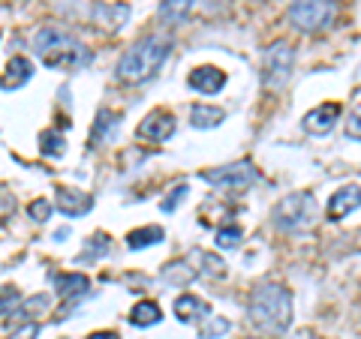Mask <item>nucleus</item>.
I'll return each mask as SVG.
<instances>
[{"label":"nucleus","mask_w":361,"mask_h":339,"mask_svg":"<svg viewBox=\"0 0 361 339\" xmlns=\"http://www.w3.org/2000/svg\"><path fill=\"white\" fill-rule=\"evenodd\" d=\"M169 39L163 37H142L139 42H133L123 58L118 60V78L123 84H145L163 70V63L169 58Z\"/></svg>","instance_id":"obj_1"},{"label":"nucleus","mask_w":361,"mask_h":339,"mask_svg":"<svg viewBox=\"0 0 361 339\" xmlns=\"http://www.w3.org/2000/svg\"><path fill=\"white\" fill-rule=\"evenodd\" d=\"M33 49H37L39 60L45 66L61 70V72H75L90 63V51L85 45L58 27H42L37 37H33Z\"/></svg>","instance_id":"obj_2"},{"label":"nucleus","mask_w":361,"mask_h":339,"mask_svg":"<svg viewBox=\"0 0 361 339\" xmlns=\"http://www.w3.org/2000/svg\"><path fill=\"white\" fill-rule=\"evenodd\" d=\"M250 321L262 331L283 333L292 321V295L283 286H274V282L259 286L250 298Z\"/></svg>","instance_id":"obj_3"},{"label":"nucleus","mask_w":361,"mask_h":339,"mask_svg":"<svg viewBox=\"0 0 361 339\" xmlns=\"http://www.w3.org/2000/svg\"><path fill=\"white\" fill-rule=\"evenodd\" d=\"M271 222H274L277 231L295 234V231H307L316 222V198L310 192H292L277 201L274 213H271Z\"/></svg>","instance_id":"obj_4"},{"label":"nucleus","mask_w":361,"mask_h":339,"mask_svg":"<svg viewBox=\"0 0 361 339\" xmlns=\"http://www.w3.org/2000/svg\"><path fill=\"white\" fill-rule=\"evenodd\" d=\"M337 18L334 0H292L289 4V25L301 33H319L331 27Z\"/></svg>","instance_id":"obj_5"},{"label":"nucleus","mask_w":361,"mask_h":339,"mask_svg":"<svg viewBox=\"0 0 361 339\" xmlns=\"http://www.w3.org/2000/svg\"><path fill=\"white\" fill-rule=\"evenodd\" d=\"M292 66H295V49H292L289 42L268 45V51L262 58V84L268 90H280L289 82Z\"/></svg>","instance_id":"obj_6"},{"label":"nucleus","mask_w":361,"mask_h":339,"mask_svg":"<svg viewBox=\"0 0 361 339\" xmlns=\"http://www.w3.org/2000/svg\"><path fill=\"white\" fill-rule=\"evenodd\" d=\"M202 180L217 189H247L256 180V168L253 162H232V165H220V168H208L202 172Z\"/></svg>","instance_id":"obj_7"},{"label":"nucleus","mask_w":361,"mask_h":339,"mask_svg":"<svg viewBox=\"0 0 361 339\" xmlns=\"http://www.w3.org/2000/svg\"><path fill=\"white\" fill-rule=\"evenodd\" d=\"M54 207H58L63 217H85V213L94 207V196H87L85 189H75V186H58V192H54Z\"/></svg>","instance_id":"obj_8"},{"label":"nucleus","mask_w":361,"mask_h":339,"mask_svg":"<svg viewBox=\"0 0 361 339\" xmlns=\"http://www.w3.org/2000/svg\"><path fill=\"white\" fill-rule=\"evenodd\" d=\"M358 207H361V186L358 184H349V186H341L329 198V207H325V213H329L331 222H341L343 217L355 213Z\"/></svg>","instance_id":"obj_9"},{"label":"nucleus","mask_w":361,"mask_h":339,"mask_svg":"<svg viewBox=\"0 0 361 339\" xmlns=\"http://www.w3.org/2000/svg\"><path fill=\"white\" fill-rule=\"evenodd\" d=\"M175 135V117L169 115L166 108H157L151 111L148 117L139 123V139H148V141H166Z\"/></svg>","instance_id":"obj_10"},{"label":"nucleus","mask_w":361,"mask_h":339,"mask_svg":"<svg viewBox=\"0 0 361 339\" xmlns=\"http://www.w3.org/2000/svg\"><path fill=\"white\" fill-rule=\"evenodd\" d=\"M341 120V105L337 103H329V105H316L310 108L307 115H304V129H307L310 135H325L334 129V123Z\"/></svg>","instance_id":"obj_11"},{"label":"nucleus","mask_w":361,"mask_h":339,"mask_svg":"<svg viewBox=\"0 0 361 339\" xmlns=\"http://www.w3.org/2000/svg\"><path fill=\"white\" fill-rule=\"evenodd\" d=\"M223 84H226V72L217 70V66H196V70L190 72V87L199 90V94H205V96L220 94Z\"/></svg>","instance_id":"obj_12"},{"label":"nucleus","mask_w":361,"mask_h":339,"mask_svg":"<svg viewBox=\"0 0 361 339\" xmlns=\"http://www.w3.org/2000/svg\"><path fill=\"white\" fill-rule=\"evenodd\" d=\"M33 75V63L27 58H13L6 63L4 70V78H0V87L4 90H18L21 84H27Z\"/></svg>","instance_id":"obj_13"},{"label":"nucleus","mask_w":361,"mask_h":339,"mask_svg":"<svg viewBox=\"0 0 361 339\" xmlns=\"http://www.w3.org/2000/svg\"><path fill=\"white\" fill-rule=\"evenodd\" d=\"M175 315H178V321L190 324V321H196V319H208L211 307L202 298H196V295H180L175 300Z\"/></svg>","instance_id":"obj_14"},{"label":"nucleus","mask_w":361,"mask_h":339,"mask_svg":"<svg viewBox=\"0 0 361 339\" xmlns=\"http://www.w3.org/2000/svg\"><path fill=\"white\" fill-rule=\"evenodd\" d=\"M223 120H226V111L220 105L199 103V105H193V111H190V123H193L196 129H214V127H220Z\"/></svg>","instance_id":"obj_15"},{"label":"nucleus","mask_w":361,"mask_h":339,"mask_svg":"<svg viewBox=\"0 0 361 339\" xmlns=\"http://www.w3.org/2000/svg\"><path fill=\"white\" fill-rule=\"evenodd\" d=\"M87 286H90V279L85 274H61V276H54V288H58V295L63 300L82 298L87 291Z\"/></svg>","instance_id":"obj_16"},{"label":"nucleus","mask_w":361,"mask_h":339,"mask_svg":"<svg viewBox=\"0 0 361 339\" xmlns=\"http://www.w3.org/2000/svg\"><path fill=\"white\" fill-rule=\"evenodd\" d=\"M190 6H193V0H160L157 18H160L163 25H178V21L190 13Z\"/></svg>","instance_id":"obj_17"},{"label":"nucleus","mask_w":361,"mask_h":339,"mask_svg":"<svg viewBox=\"0 0 361 339\" xmlns=\"http://www.w3.org/2000/svg\"><path fill=\"white\" fill-rule=\"evenodd\" d=\"M163 282H169V286H178V288H187L190 282L196 279V270H190L187 262H172L163 267Z\"/></svg>","instance_id":"obj_18"},{"label":"nucleus","mask_w":361,"mask_h":339,"mask_svg":"<svg viewBox=\"0 0 361 339\" xmlns=\"http://www.w3.org/2000/svg\"><path fill=\"white\" fill-rule=\"evenodd\" d=\"M163 241V229L160 225H145V229H135L127 234V246L130 250H145L151 243H160Z\"/></svg>","instance_id":"obj_19"},{"label":"nucleus","mask_w":361,"mask_h":339,"mask_svg":"<svg viewBox=\"0 0 361 339\" xmlns=\"http://www.w3.org/2000/svg\"><path fill=\"white\" fill-rule=\"evenodd\" d=\"M118 123H121L118 111H99L97 127H94V141H111L118 135Z\"/></svg>","instance_id":"obj_20"},{"label":"nucleus","mask_w":361,"mask_h":339,"mask_svg":"<svg viewBox=\"0 0 361 339\" xmlns=\"http://www.w3.org/2000/svg\"><path fill=\"white\" fill-rule=\"evenodd\" d=\"M130 321L135 327H151L160 321V307H157L154 300H142V303H135L133 312H130Z\"/></svg>","instance_id":"obj_21"},{"label":"nucleus","mask_w":361,"mask_h":339,"mask_svg":"<svg viewBox=\"0 0 361 339\" xmlns=\"http://www.w3.org/2000/svg\"><path fill=\"white\" fill-rule=\"evenodd\" d=\"M39 151H42V156H49V160H61L63 151H66L63 135L54 132V129H45V132L39 135Z\"/></svg>","instance_id":"obj_22"},{"label":"nucleus","mask_w":361,"mask_h":339,"mask_svg":"<svg viewBox=\"0 0 361 339\" xmlns=\"http://www.w3.org/2000/svg\"><path fill=\"white\" fill-rule=\"evenodd\" d=\"M109 234H103V231H97L94 237L87 241V246L82 250V255H78V262H97L99 255H106L109 252Z\"/></svg>","instance_id":"obj_23"},{"label":"nucleus","mask_w":361,"mask_h":339,"mask_svg":"<svg viewBox=\"0 0 361 339\" xmlns=\"http://www.w3.org/2000/svg\"><path fill=\"white\" fill-rule=\"evenodd\" d=\"M193 258H199V262H202V274H208V276H214V279L226 276V264H223V258H220V255L196 250V252H193Z\"/></svg>","instance_id":"obj_24"},{"label":"nucleus","mask_w":361,"mask_h":339,"mask_svg":"<svg viewBox=\"0 0 361 339\" xmlns=\"http://www.w3.org/2000/svg\"><path fill=\"white\" fill-rule=\"evenodd\" d=\"M214 241H217L220 250H238L241 241H244V231L238 229V225H226V229H220L217 234H214Z\"/></svg>","instance_id":"obj_25"},{"label":"nucleus","mask_w":361,"mask_h":339,"mask_svg":"<svg viewBox=\"0 0 361 339\" xmlns=\"http://www.w3.org/2000/svg\"><path fill=\"white\" fill-rule=\"evenodd\" d=\"M49 309V298H27V300H21V307L16 309L18 319H39V315Z\"/></svg>","instance_id":"obj_26"},{"label":"nucleus","mask_w":361,"mask_h":339,"mask_svg":"<svg viewBox=\"0 0 361 339\" xmlns=\"http://www.w3.org/2000/svg\"><path fill=\"white\" fill-rule=\"evenodd\" d=\"M21 307V295L16 286H4L0 288V315H16V309Z\"/></svg>","instance_id":"obj_27"},{"label":"nucleus","mask_w":361,"mask_h":339,"mask_svg":"<svg viewBox=\"0 0 361 339\" xmlns=\"http://www.w3.org/2000/svg\"><path fill=\"white\" fill-rule=\"evenodd\" d=\"M226 331H229V321H226L223 315H208L199 333H202V339H217V336H223Z\"/></svg>","instance_id":"obj_28"},{"label":"nucleus","mask_w":361,"mask_h":339,"mask_svg":"<svg viewBox=\"0 0 361 339\" xmlns=\"http://www.w3.org/2000/svg\"><path fill=\"white\" fill-rule=\"evenodd\" d=\"M27 213H30V219H33V222H45V219L51 217V201H45V198L30 201V205H27Z\"/></svg>","instance_id":"obj_29"},{"label":"nucleus","mask_w":361,"mask_h":339,"mask_svg":"<svg viewBox=\"0 0 361 339\" xmlns=\"http://www.w3.org/2000/svg\"><path fill=\"white\" fill-rule=\"evenodd\" d=\"M346 135H349V139H355V141H361V105H355L353 111H349Z\"/></svg>","instance_id":"obj_30"},{"label":"nucleus","mask_w":361,"mask_h":339,"mask_svg":"<svg viewBox=\"0 0 361 339\" xmlns=\"http://www.w3.org/2000/svg\"><path fill=\"white\" fill-rule=\"evenodd\" d=\"M184 196H187V186H184V184L175 186V189H172V196H169V198L163 201V210H166V213H169V210H175V205H178V201L184 198Z\"/></svg>","instance_id":"obj_31"},{"label":"nucleus","mask_w":361,"mask_h":339,"mask_svg":"<svg viewBox=\"0 0 361 339\" xmlns=\"http://www.w3.org/2000/svg\"><path fill=\"white\" fill-rule=\"evenodd\" d=\"M37 333H39V327L37 324H25V327H21V331H16L13 336H9V339H37Z\"/></svg>","instance_id":"obj_32"},{"label":"nucleus","mask_w":361,"mask_h":339,"mask_svg":"<svg viewBox=\"0 0 361 339\" xmlns=\"http://www.w3.org/2000/svg\"><path fill=\"white\" fill-rule=\"evenodd\" d=\"M87 339H118V333H111V331H97V333H90Z\"/></svg>","instance_id":"obj_33"}]
</instances>
